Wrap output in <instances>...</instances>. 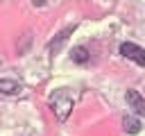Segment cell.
<instances>
[{
  "instance_id": "cell-3",
  "label": "cell",
  "mask_w": 145,
  "mask_h": 136,
  "mask_svg": "<svg viewBox=\"0 0 145 136\" xmlns=\"http://www.w3.org/2000/svg\"><path fill=\"white\" fill-rule=\"evenodd\" d=\"M0 91L7 93V95H14V93L20 91V84L16 79H0Z\"/></svg>"
},
{
  "instance_id": "cell-1",
  "label": "cell",
  "mask_w": 145,
  "mask_h": 136,
  "mask_svg": "<svg viewBox=\"0 0 145 136\" xmlns=\"http://www.w3.org/2000/svg\"><path fill=\"white\" fill-rule=\"evenodd\" d=\"M120 54L122 57H127V59H131V61H136L138 66H145V50L143 48H138L136 43H122L120 45Z\"/></svg>"
},
{
  "instance_id": "cell-4",
  "label": "cell",
  "mask_w": 145,
  "mask_h": 136,
  "mask_svg": "<svg viewBox=\"0 0 145 136\" xmlns=\"http://www.w3.org/2000/svg\"><path fill=\"white\" fill-rule=\"evenodd\" d=\"M52 104H54V111H57V116H59L61 120H63V118L68 116V111H70V107H72V102H70V100H66V102H61V104H59V102L54 100Z\"/></svg>"
},
{
  "instance_id": "cell-2",
  "label": "cell",
  "mask_w": 145,
  "mask_h": 136,
  "mask_svg": "<svg viewBox=\"0 0 145 136\" xmlns=\"http://www.w3.org/2000/svg\"><path fill=\"white\" fill-rule=\"evenodd\" d=\"M127 102L136 109V113H145V100H143V95L140 93H136V91H127Z\"/></svg>"
},
{
  "instance_id": "cell-6",
  "label": "cell",
  "mask_w": 145,
  "mask_h": 136,
  "mask_svg": "<svg viewBox=\"0 0 145 136\" xmlns=\"http://www.w3.org/2000/svg\"><path fill=\"white\" fill-rule=\"evenodd\" d=\"M125 127H127L129 134H138V131H140V122H138L136 118H131V116L125 118Z\"/></svg>"
},
{
  "instance_id": "cell-7",
  "label": "cell",
  "mask_w": 145,
  "mask_h": 136,
  "mask_svg": "<svg viewBox=\"0 0 145 136\" xmlns=\"http://www.w3.org/2000/svg\"><path fill=\"white\" fill-rule=\"evenodd\" d=\"M70 32H72V27H68L66 32H61V34H59V36H57V39H54V41L50 43V50H57V48H59V45H61V43L66 41V36H68Z\"/></svg>"
},
{
  "instance_id": "cell-8",
  "label": "cell",
  "mask_w": 145,
  "mask_h": 136,
  "mask_svg": "<svg viewBox=\"0 0 145 136\" xmlns=\"http://www.w3.org/2000/svg\"><path fill=\"white\" fill-rule=\"evenodd\" d=\"M32 2H34V5H36V7H41V5H43V2H45V0H32Z\"/></svg>"
},
{
  "instance_id": "cell-5",
  "label": "cell",
  "mask_w": 145,
  "mask_h": 136,
  "mask_svg": "<svg viewBox=\"0 0 145 136\" xmlns=\"http://www.w3.org/2000/svg\"><path fill=\"white\" fill-rule=\"evenodd\" d=\"M72 59H75L77 63L88 61V50H86V48H82V45H79V48H75V50H72Z\"/></svg>"
}]
</instances>
